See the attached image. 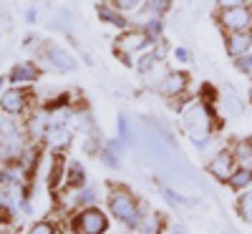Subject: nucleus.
I'll return each instance as SVG.
<instances>
[{
	"label": "nucleus",
	"mask_w": 252,
	"mask_h": 234,
	"mask_svg": "<svg viewBox=\"0 0 252 234\" xmlns=\"http://www.w3.org/2000/svg\"><path fill=\"white\" fill-rule=\"evenodd\" d=\"M28 136L23 129V121L18 116L0 111V164L3 166H18L20 156L28 148Z\"/></svg>",
	"instance_id": "nucleus-1"
},
{
	"label": "nucleus",
	"mask_w": 252,
	"mask_h": 234,
	"mask_svg": "<svg viewBox=\"0 0 252 234\" xmlns=\"http://www.w3.org/2000/svg\"><path fill=\"white\" fill-rule=\"evenodd\" d=\"M179 121H182V131L194 139V136H212L220 126V118L215 114V106L207 103L202 98H192L184 109L179 111Z\"/></svg>",
	"instance_id": "nucleus-2"
},
{
	"label": "nucleus",
	"mask_w": 252,
	"mask_h": 234,
	"mask_svg": "<svg viewBox=\"0 0 252 234\" xmlns=\"http://www.w3.org/2000/svg\"><path fill=\"white\" fill-rule=\"evenodd\" d=\"M106 209H109V214L129 232H134L136 224L141 222L139 197L131 189H126L121 184H109V189H106Z\"/></svg>",
	"instance_id": "nucleus-3"
},
{
	"label": "nucleus",
	"mask_w": 252,
	"mask_h": 234,
	"mask_svg": "<svg viewBox=\"0 0 252 234\" xmlns=\"http://www.w3.org/2000/svg\"><path fill=\"white\" fill-rule=\"evenodd\" d=\"M149 48H152V40L146 38L144 30L136 28V26L121 30L114 40V53L121 58L124 66H131V68H134V58L144 51H149Z\"/></svg>",
	"instance_id": "nucleus-4"
},
{
	"label": "nucleus",
	"mask_w": 252,
	"mask_h": 234,
	"mask_svg": "<svg viewBox=\"0 0 252 234\" xmlns=\"http://www.w3.org/2000/svg\"><path fill=\"white\" fill-rule=\"evenodd\" d=\"M71 229L73 234H106L109 232V214L96 204L91 206H78L71 214Z\"/></svg>",
	"instance_id": "nucleus-5"
},
{
	"label": "nucleus",
	"mask_w": 252,
	"mask_h": 234,
	"mask_svg": "<svg viewBox=\"0 0 252 234\" xmlns=\"http://www.w3.org/2000/svg\"><path fill=\"white\" fill-rule=\"evenodd\" d=\"M76 58L56 43H46L40 46V53H38V68L40 71H53V73H71L76 71Z\"/></svg>",
	"instance_id": "nucleus-6"
},
{
	"label": "nucleus",
	"mask_w": 252,
	"mask_h": 234,
	"mask_svg": "<svg viewBox=\"0 0 252 234\" xmlns=\"http://www.w3.org/2000/svg\"><path fill=\"white\" fill-rule=\"evenodd\" d=\"M31 109H35V98L28 88H20V86H8L0 96V111L3 114H10V116H18L23 118Z\"/></svg>",
	"instance_id": "nucleus-7"
},
{
	"label": "nucleus",
	"mask_w": 252,
	"mask_h": 234,
	"mask_svg": "<svg viewBox=\"0 0 252 234\" xmlns=\"http://www.w3.org/2000/svg\"><path fill=\"white\" fill-rule=\"evenodd\" d=\"M215 18L224 33H252V5L217 10Z\"/></svg>",
	"instance_id": "nucleus-8"
},
{
	"label": "nucleus",
	"mask_w": 252,
	"mask_h": 234,
	"mask_svg": "<svg viewBox=\"0 0 252 234\" xmlns=\"http://www.w3.org/2000/svg\"><path fill=\"white\" fill-rule=\"evenodd\" d=\"M235 169H237V161H235V156H232L229 148H222V151H217L212 159L207 161V174L212 176L215 181H220V184H227L229 176L235 174Z\"/></svg>",
	"instance_id": "nucleus-9"
},
{
	"label": "nucleus",
	"mask_w": 252,
	"mask_h": 234,
	"mask_svg": "<svg viewBox=\"0 0 252 234\" xmlns=\"http://www.w3.org/2000/svg\"><path fill=\"white\" fill-rule=\"evenodd\" d=\"M38 78H40V68H38L35 60H18L8 71V83L10 86H20V88L35 86Z\"/></svg>",
	"instance_id": "nucleus-10"
},
{
	"label": "nucleus",
	"mask_w": 252,
	"mask_h": 234,
	"mask_svg": "<svg viewBox=\"0 0 252 234\" xmlns=\"http://www.w3.org/2000/svg\"><path fill=\"white\" fill-rule=\"evenodd\" d=\"M189 73H184V71H169L166 73V78H164V83H161V88H159V96H164V98H172V101H177V98H184L187 96V91H189Z\"/></svg>",
	"instance_id": "nucleus-11"
},
{
	"label": "nucleus",
	"mask_w": 252,
	"mask_h": 234,
	"mask_svg": "<svg viewBox=\"0 0 252 234\" xmlns=\"http://www.w3.org/2000/svg\"><path fill=\"white\" fill-rule=\"evenodd\" d=\"M124 151H126V144L121 139H109L106 144H103V148L98 151V159L103 161V166L114 169V172H119L121 169V159H124Z\"/></svg>",
	"instance_id": "nucleus-12"
},
{
	"label": "nucleus",
	"mask_w": 252,
	"mask_h": 234,
	"mask_svg": "<svg viewBox=\"0 0 252 234\" xmlns=\"http://www.w3.org/2000/svg\"><path fill=\"white\" fill-rule=\"evenodd\" d=\"M252 48V33H224V51L229 58H240Z\"/></svg>",
	"instance_id": "nucleus-13"
},
{
	"label": "nucleus",
	"mask_w": 252,
	"mask_h": 234,
	"mask_svg": "<svg viewBox=\"0 0 252 234\" xmlns=\"http://www.w3.org/2000/svg\"><path fill=\"white\" fill-rule=\"evenodd\" d=\"M172 10V0H144V5L139 8V15L131 26H141L146 18H164Z\"/></svg>",
	"instance_id": "nucleus-14"
},
{
	"label": "nucleus",
	"mask_w": 252,
	"mask_h": 234,
	"mask_svg": "<svg viewBox=\"0 0 252 234\" xmlns=\"http://www.w3.org/2000/svg\"><path fill=\"white\" fill-rule=\"evenodd\" d=\"M96 15H98V20H103V23H109V26H116L119 30L131 28V20L126 18L121 10H116L111 3H101V5H96Z\"/></svg>",
	"instance_id": "nucleus-15"
},
{
	"label": "nucleus",
	"mask_w": 252,
	"mask_h": 234,
	"mask_svg": "<svg viewBox=\"0 0 252 234\" xmlns=\"http://www.w3.org/2000/svg\"><path fill=\"white\" fill-rule=\"evenodd\" d=\"M86 184H89V176H86V169H83V164H81V161H68V166H66V179H63V186L78 191V189H83Z\"/></svg>",
	"instance_id": "nucleus-16"
},
{
	"label": "nucleus",
	"mask_w": 252,
	"mask_h": 234,
	"mask_svg": "<svg viewBox=\"0 0 252 234\" xmlns=\"http://www.w3.org/2000/svg\"><path fill=\"white\" fill-rule=\"evenodd\" d=\"M66 166H68V159L63 156V151H56L53 161H51V172H48V189L51 191H56L58 184H63V179H66Z\"/></svg>",
	"instance_id": "nucleus-17"
},
{
	"label": "nucleus",
	"mask_w": 252,
	"mask_h": 234,
	"mask_svg": "<svg viewBox=\"0 0 252 234\" xmlns=\"http://www.w3.org/2000/svg\"><path fill=\"white\" fill-rule=\"evenodd\" d=\"M161 232H164V217L152 209L141 217V222L136 224V229L131 234H161Z\"/></svg>",
	"instance_id": "nucleus-18"
},
{
	"label": "nucleus",
	"mask_w": 252,
	"mask_h": 234,
	"mask_svg": "<svg viewBox=\"0 0 252 234\" xmlns=\"http://www.w3.org/2000/svg\"><path fill=\"white\" fill-rule=\"evenodd\" d=\"M220 106H222V116H227V118L245 114V103H242V98L232 88H227V93L220 96Z\"/></svg>",
	"instance_id": "nucleus-19"
},
{
	"label": "nucleus",
	"mask_w": 252,
	"mask_h": 234,
	"mask_svg": "<svg viewBox=\"0 0 252 234\" xmlns=\"http://www.w3.org/2000/svg\"><path fill=\"white\" fill-rule=\"evenodd\" d=\"M71 129L68 126H48V131H46V139L43 141H48L56 151H63L68 144H71Z\"/></svg>",
	"instance_id": "nucleus-20"
},
{
	"label": "nucleus",
	"mask_w": 252,
	"mask_h": 234,
	"mask_svg": "<svg viewBox=\"0 0 252 234\" xmlns=\"http://www.w3.org/2000/svg\"><path fill=\"white\" fill-rule=\"evenodd\" d=\"M229 151H232L237 166H252V139H235Z\"/></svg>",
	"instance_id": "nucleus-21"
},
{
	"label": "nucleus",
	"mask_w": 252,
	"mask_h": 234,
	"mask_svg": "<svg viewBox=\"0 0 252 234\" xmlns=\"http://www.w3.org/2000/svg\"><path fill=\"white\" fill-rule=\"evenodd\" d=\"M227 186L232 189V191H245V189H250L252 186V166H237L235 169V174L229 176V181H227Z\"/></svg>",
	"instance_id": "nucleus-22"
},
{
	"label": "nucleus",
	"mask_w": 252,
	"mask_h": 234,
	"mask_svg": "<svg viewBox=\"0 0 252 234\" xmlns=\"http://www.w3.org/2000/svg\"><path fill=\"white\" fill-rule=\"evenodd\" d=\"M136 28H141L144 30V35L152 40V46L154 43H159L161 40V35H164V28H166V20L164 18H146L141 26H136Z\"/></svg>",
	"instance_id": "nucleus-23"
},
{
	"label": "nucleus",
	"mask_w": 252,
	"mask_h": 234,
	"mask_svg": "<svg viewBox=\"0 0 252 234\" xmlns=\"http://www.w3.org/2000/svg\"><path fill=\"white\" fill-rule=\"evenodd\" d=\"M159 194L169 206H192L194 204V199H189L187 194H182V191L166 186V184H159Z\"/></svg>",
	"instance_id": "nucleus-24"
},
{
	"label": "nucleus",
	"mask_w": 252,
	"mask_h": 234,
	"mask_svg": "<svg viewBox=\"0 0 252 234\" xmlns=\"http://www.w3.org/2000/svg\"><path fill=\"white\" fill-rule=\"evenodd\" d=\"M166 73H169V68H166L164 63H157V66H154L149 73L141 76V78H144V86L149 88V91H154V93H159V88H161V83H164Z\"/></svg>",
	"instance_id": "nucleus-25"
},
{
	"label": "nucleus",
	"mask_w": 252,
	"mask_h": 234,
	"mask_svg": "<svg viewBox=\"0 0 252 234\" xmlns=\"http://www.w3.org/2000/svg\"><path fill=\"white\" fill-rule=\"evenodd\" d=\"M237 214H240L242 222L252 224V189L240 191V197H237Z\"/></svg>",
	"instance_id": "nucleus-26"
},
{
	"label": "nucleus",
	"mask_w": 252,
	"mask_h": 234,
	"mask_svg": "<svg viewBox=\"0 0 252 234\" xmlns=\"http://www.w3.org/2000/svg\"><path fill=\"white\" fill-rule=\"evenodd\" d=\"M157 63H159V60H157L154 51L149 48V51H144V53H139V56L134 58V71H136L139 76H144V73H149Z\"/></svg>",
	"instance_id": "nucleus-27"
},
{
	"label": "nucleus",
	"mask_w": 252,
	"mask_h": 234,
	"mask_svg": "<svg viewBox=\"0 0 252 234\" xmlns=\"http://www.w3.org/2000/svg\"><path fill=\"white\" fill-rule=\"evenodd\" d=\"M116 134H119V139L126 146H131L136 141L134 139V129H131V121H129V116H126V114H119V118H116Z\"/></svg>",
	"instance_id": "nucleus-28"
},
{
	"label": "nucleus",
	"mask_w": 252,
	"mask_h": 234,
	"mask_svg": "<svg viewBox=\"0 0 252 234\" xmlns=\"http://www.w3.org/2000/svg\"><path fill=\"white\" fill-rule=\"evenodd\" d=\"M96 199H98V191L94 189V186H83V189H78L76 191V197H73V204H76V209L78 206H91V204H96Z\"/></svg>",
	"instance_id": "nucleus-29"
},
{
	"label": "nucleus",
	"mask_w": 252,
	"mask_h": 234,
	"mask_svg": "<svg viewBox=\"0 0 252 234\" xmlns=\"http://www.w3.org/2000/svg\"><path fill=\"white\" fill-rule=\"evenodd\" d=\"M103 144H106V139H103L101 134H89L86 139H83V151H86L89 156H98Z\"/></svg>",
	"instance_id": "nucleus-30"
},
{
	"label": "nucleus",
	"mask_w": 252,
	"mask_h": 234,
	"mask_svg": "<svg viewBox=\"0 0 252 234\" xmlns=\"http://www.w3.org/2000/svg\"><path fill=\"white\" fill-rule=\"evenodd\" d=\"M106 3H111L121 13H139V8L144 5V0H106Z\"/></svg>",
	"instance_id": "nucleus-31"
},
{
	"label": "nucleus",
	"mask_w": 252,
	"mask_h": 234,
	"mask_svg": "<svg viewBox=\"0 0 252 234\" xmlns=\"http://www.w3.org/2000/svg\"><path fill=\"white\" fill-rule=\"evenodd\" d=\"M28 234H58V227H56L51 219H40V222L31 224Z\"/></svg>",
	"instance_id": "nucleus-32"
},
{
	"label": "nucleus",
	"mask_w": 252,
	"mask_h": 234,
	"mask_svg": "<svg viewBox=\"0 0 252 234\" xmlns=\"http://www.w3.org/2000/svg\"><path fill=\"white\" fill-rule=\"evenodd\" d=\"M235 68H237L240 73H245V76L252 78V53H245V56L235 58Z\"/></svg>",
	"instance_id": "nucleus-33"
},
{
	"label": "nucleus",
	"mask_w": 252,
	"mask_h": 234,
	"mask_svg": "<svg viewBox=\"0 0 252 234\" xmlns=\"http://www.w3.org/2000/svg\"><path fill=\"white\" fill-rule=\"evenodd\" d=\"M217 10H227V8H240V5H252V0H215Z\"/></svg>",
	"instance_id": "nucleus-34"
},
{
	"label": "nucleus",
	"mask_w": 252,
	"mask_h": 234,
	"mask_svg": "<svg viewBox=\"0 0 252 234\" xmlns=\"http://www.w3.org/2000/svg\"><path fill=\"white\" fill-rule=\"evenodd\" d=\"M152 51H154L157 60H159V63H164V60H166V53H169V46H166V40L161 38L159 43H154V46H152Z\"/></svg>",
	"instance_id": "nucleus-35"
},
{
	"label": "nucleus",
	"mask_w": 252,
	"mask_h": 234,
	"mask_svg": "<svg viewBox=\"0 0 252 234\" xmlns=\"http://www.w3.org/2000/svg\"><path fill=\"white\" fill-rule=\"evenodd\" d=\"M172 56H174V60H179V63H182V66H184V63H189V60H192V56H189V51H187L184 46H177V48L172 51Z\"/></svg>",
	"instance_id": "nucleus-36"
},
{
	"label": "nucleus",
	"mask_w": 252,
	"mask_h": 234,
	"mask_svg": "<svg viewBox=\"0 0 252 234\" xmlns=\"http://www.w3.org/2000/svg\"><path fill=\"white\" fill-rule=\"evenodd\" d=\"M192 141V146L197 148V151H204V148L209 146V141H212V136H194V139H189Z\"/></svg>",
	"instance_id": "nucleus-37"
},
{
	"label": "nucleus",
	"mask_w": 252,
	"mask_h": 234,
	"mask_svg": "<svg viewBox=\"0 0 252 234\" xmlns=\"http://www.w3.org/2000/svg\"><path fill=\"white\" fill-rule=\"evenodd\" d=\"M35 20H38V10L35 8H28L26 10V23H35Z\"/></svg>",
	"instance_id": "nucleus-38"
},
{
	"label": "nucleus",
	"mask_w": 252,
	"mask_h": 234,
	"mask_svg": "<svg viewBox=\"0 0 252 234\" xmlns=\"http://www.w3.org/2000/svg\"><path fill=\"white\" fill-rule=\"evenodd\" d=\"M169 234H187V227L182 222H177V224H172V232Z\"/></svg>",
	"instance_id": "nucleus-39"
},
{
	"label": "nucleus",
	"mask_w": 252,
	"mask_h": 234,
	"mask_svg": "<svg viewBox=\"0 0 252 234\" xmlns=\"http://www.w3.org/2000/svg\"><path fill=\"white\" fill-rule=\"evenodd\" d=\"M5 88H8V76H0V96H3Z\"/></svg>",
	"instance_id": "nucleus-40"
},
{
	"label": "nucleus",
	"mask_w": 252,
	"mask_h": 234,
	"mask_svg": "<svg viewBox=\"0 0 252 234\" xmlns=\"http://www.w3.org/2000/svg\"><path fill=\"white\" fill-rule=\"evenodd\" d=\"M247 98H250V103H252V83H250V91H247Z\"/></svg>",
	"instance_id": "nucleus-41"
}]
</instances>
